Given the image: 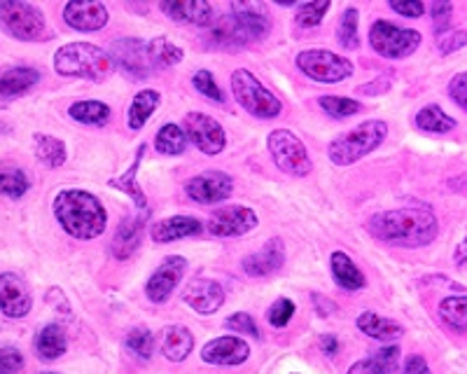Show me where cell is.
Returning <instances> with one entry per match:
<instances>
[{
	"instance_id": "cell-43",
	"label": "cell",
	"mask_w": 467,
	"mask_h": 374,
	"mask_svg": "<svg viewBox=\"0 0 467 374\" xmlns=\"http://www.w3.org/2000/svg\"><path fill=\"white\" fill-rule=\"evenodd\" d=\"M292 316H295V302L287 297H281L276 305H271V309L266 311V321L274 327H285Z\"/></svg>"
},
{
	"instance_id": "cell-2",
	"label": "cell",
	"mask_w": 467,
	"mask_h": 374,
	"mask_svg": "<svg viewBox=\"0 0 467 374\" xmlns=\"http://www.w3.org/2000/svg\"><path fill=\"white\" fill-rule=\"evenodd\" d=\"M54 215L75 239L89 241L101 236L108 224V213L101 202L85 190H64L54 199Z\"/></svg>"
},
{
	"instance_id": "cell-3",
	"label": "cell",
	"mask_w": 467,
	"mask_h": 374,
	"mask_svg": "<svg viewBox=\"0 0 467 374\" xmlns=\"http://www.w3.org/2000/svg\"><path fill=\"white\" fill-rule=\"evenodd\" d=\"M388 136V124L381 119H369V122L358 124L356 129H350L346 134L337 136L327 148L329 160L335 161L337 166H350L369 155L372 150L386 140Z\"/></svg>"
},
{
	"instance_id": "cell-29",
	"label": "cell",
	"mask_w": 467,
	"mask_h": 374,
	"mask_svg": "<svg viewBox=\"0 0 467 374\" xmlns=\"http://www.w3.org/2000/svg\"><path fill=\"white\" fill-rule=\"evenodd\" d=\"M37 80H40V73L36 68L16 66V68H10L0 75V94L3 97H22L24 91L31 89Z\"/></svg>"
},
{
	"instance_id": "cell-42",
	"label": "cell",
	"mask_w": 467,
	"mask_h": 374,
	"mask_svg": "<svg viewBox=\"0 0 467 374\" xmlns=\"http://www.w3.org/2000/svg\"><path fill=\"white\" fill-rule=\"evenodd\" d=\"M329 7H332L329 0H320V3H304V5H299L297 16H295V19H297V24L302 28H314L323 22L325 12H327Z\"/></svg>"
},
{
	"instance_id": "cell-15",
	"label": "cell",
	"mask_w": 467,
	"mask_h": 374,
	"mask_svg": "<svg viewBox=\"0 0 467 374\" xmlns=\"http://www.w3.org/2000/svg\"><path fill=\"white\" fill-rule=\"evenodd\" d=\"M202 358L208 365H224V368H234V365H241L250 358V347L245 339L234 335L218 337L208 342L202 348Z\"/></svg>"
},
{
	"instance_id": "cell-7",
	"label": "cell",
	"mask_w": 467,
	"mask_h": 374,
	"mask_svg": "<svg viewBox=\"0 0 467 374\" xmlns=\"http://www.w3.org/2000/svg\"><path fill=\"white\" fill-rule=\"evenodd\" d=\"M266 145H269V152L276 161V166L283 173H290V176H308L311 171V157H308V150L297 136L287 131V129H276L271 131L269 139H266Z\"/></svg>"
},
{
	"instance_id": "cell-12",
	"label": "cell",
	"mask_w": 467,
	"mask_h": 374,
	"mask_svg": "<svg viewBox=\"0 0 467 374\" xmlns=\"http://www.w3.org/2000/svg\"><path fill=\"white\" fill-rule=\"evenodd\" d=\"M185 192L197 203L224 202L234 192V178L224 171H203L187 181Z\"/></svg>"
},
{
	"instance_id": "cell-57",
	"label": "cell",
	"mask_w": 467,
	"mask_h": 374,
	"mask_svg": "<svg viewBox=\"0 0 467 374\" xmlns=\"http://www.w3.org/2000/svg\"><path fill=\"white\" fill-rule=\"evenodd\" d=\"M47 374H54V372H47Z\"/></svg>"
},
{
	"instance_id": "cell-9",
	"label": "cell",
	"mask_w": 467,
	"mask_h": 374,
	"mask_svg": "<svg viewBox=\"0 0 467 374\" xmlns=\"http://www.w3.org/2000/svg\"><path fill=\"white\" fill-rule=\"evenodd\" d=\"M297 68L311 80L323 85H335L353 75V64L346 57H339L327 49H308L297 57Z\"/></svg>"
},
{
	"instance_id": "cell-38",
	"label": "cell",
	"mask_w": 467,
	"mask_h": 374,
	"mask_svg": "<svg viewBox=\"0 0 467 374\" xmlns=\"http://www.w3.org/2000/svg\"><path fill=\"white\" fill-rule=\"evenodd\" d=\"M143 150H145V145H140V152H139V155H136V161H133L131 169H129V171L124 173V176L112 178V181H110L112 187H117V190H124V192L131 194V199L136 203H139L140 209H145V203H148V202H145L143 190H140V185H139V182H136V171H139V164H140V160H143Z\"/></svg>"
},
{
	"instance_id": "cell-25",
	"label": "cell",
	"mask_w": 467,
	"mask_h": 374,
	"mask_svg": "<svg viewBox=\"0 0 467 374\" xmlns=\"http://www.w3.org/2000/svg\"><path fill=\"white\" fill-rule=\"evenodd\" d=\"M194 348V337L185 326H169L161 332V353L173 363H182Z\"/></svg>"
},
{
	"instance_id": "cell-24",
	"label": "cell",
	"mask_w": 467,
	"mask_h": 374,
	"mask_svg": "<svg viewBox=\"0 0 467 374\" xmlns=\"http://www.w3.org/2000/svg\"><path fill=\"white\" fill-rule=\"evenodd\" d=\"M358 330L377 339V342H393V339H400L404 335V327L398 321L374 314V311H362L358 316Z\"/></svg>"
},
{
	"instance_id": "cell-55",
	"label": "cell",
	"mask_w": 467,
	"mask_h": 374,
	"mask_svg": "<svg viewBox=\"0 0 467 374\" xmlns=\"http://www.w3.org/2000/svg\"><path fill=\"white\" fill-rule=\"evenodd\" d=\"M453 260H456V265H467V230H465V236H462V241L458 244L456 253H453Z\"/></svg>"
},
{
	"instance_id": "cell-21",
	"label": "cell",
	"mask_w": 467,
	"mask_h": 374,
	"mask_svg": "<svg viewBox=\"0 0 467 374\" xmlns=\"http://www.w3.org/2000/svg\"><path fill=\"white\" fill-rule=\"evenodd\" d=\"M208 43H211L213 47L232 49V47H241V45L250 43V36L245 33V28L241 26L239 16L232 12V15H223L218 22L211 24Z\"/></svg>"
},
{
	"instance_id": "cell-4",
	"label": "cell",
	"mask_w": 467,
	"mask_h": 374,
	"mask_svg": "<svg viewBox=\"0 0 467 374\" xmlns=\"http://www.w3.org/2000/svg\"><path fill=\"white\" fill-rule=\"evenodd\" d=\"M54 68L66 78L103 80L110 73V57L96 45L70 43L54 54Z\"/></svg>"
},
{
	"instance_id": "cell-17",
	"label": "cell",
	"mask_w": 467,
	"mask_h": 374,
	"mask_svg": "<svg viewBox=\"0 0 467 374\" xmlns=\"http://www.w3.org/2000/svg\"><path fill=\"white\" fill-rule=\"evenodd\" d=\"M64 19L75 31H101L108 24V7L96 0H73L64 7Z\"/></svg>"
},
{
	"instance_id": "cell-52",
	"label": "cell",
	"mask_w": 467,
	"mask_h": 374,
	"mask_svg": "<svg viewBox=\"0 0 467 374\" xmlns=\"http://www.w3.org/2000/svg\"><path fill=\"white\" fill-rule=\"evenodd\" d=\"M346 374H388L386 369L381 368V365L377 363V358H365V360H358V363H353L348 368V372Z\"/></svg>"
},
{
	"instance_id": "cell-47",
	"label": "cell",
	"mask_w": 467,
	"mask_h": 374,
	"mask_svg": "<svg viewBox=\"0 0 467 374\" xmlns=\"http://www.w3.org/2000/svg\"><path fill=\"white\" fill-rule=\"evenodd\" d=\"M431 12H432V26H435V33L437 36H441V33L449 28V24H451L453 5L451 3H446V0H437V3H432Z\"/></svg>"
},
{
	"instance_id": "cell-28",
	"label": "cell",
	"mask_w": 467,
	"mask_h": 374,
	"mask_svg": "<svg viewBox=\"0 0 467 374\" xmlns=\"http://www.w3.org/2000/svg\"><path fill=\"white\" fill-rule=\"evenodd\" d=\"M232 12L239 16L241 26L245 28L250 40H260L269 33V19H266L265 10L255 3H236V5H232Z\"/></svg>"
},
{
	"instance_id": "cell-19",
	"label": "cell",
	"mask_w": 467,
	"mask_h": 374,
	"mask_svg": "<svg viewBox=\"0 0 467 374\" xmlns=\"http://www.w3.org/2000/svg\"><path fill=\"white\" fill-rule=\"evenodd\" d=\"M285 262V246L281 239L266 241V246L257 251L255 255H248L244 260V269L253 278H266L276 274Z\"/></svg>"
},
{
	"instance_id": "cell-50",
	"label": "cell",
	"mask_w": 467,
	"mask_h": 374,
	"mask_svg": "<svg viewBox=\"0 0 467 374\" xmlns=\"http://www.w3.org/2000/svg\"><path fill=\"white\" fill-rule=\"evenodd\" d=\"M390 7H393L398 15L409 16V19H419V16H423L425 12V5L420 3V0H402V3H400V0H393Z\"/></svg>"
},
{
	"instance_id": "cell-41",
	"label": "cell",
	"mask_w": 467,
	"mask_h": 374,
	"mask_svg": "<svg viewBox=\"0 0 467 374\" xmlns=\"http://www.w3.org/2000/svg\"><path fill=\"white\" fill-rule=\"evenodd\" d=\"M127 348L133 356L148 360L154 351V335L150 330H145V327H136V330L129 332Z\"/></svg>"
},
{
	"instance_id": "cell-45",
	"label": "cell",
	"mask_w": 467,
	"mask_h": 374,
	"mask_svg": "<svg viewBox=\"0 0 467 374\" xmlns=\"http://www.w3.org/2000/svg\"><path fill=\"white\" fill-rule=\"evenodd\" d=\"M192 85L197 87L199 94H203L206 99H213V101H224V94L220 91V87L215 85V80H213V75L208 73V70H199L194 78H192Z\"/></svg>"
},
{
	"instance_id": "cell-30",
	"label": "cell",
	"mask_w": 467,
	"mask_h": 374,
	"mask_svg": "<svg viewBox=\"0 0 467 374\" xmlns=\"http://www.w3.org/2000/svg\"><path fill=\"white\" fill-rule=\"evenodd\" d=\"M161 103L160 91L154 89H143L140 94H136L131 101V108H129V127L133 131H139L148 124V119L152 118V112L157 110V106Z\"/></svg>"
},
{
	"instance_id": "cell-37",
	"label": "cell",
	"mask_w": 467,
	"mask_h": 374,
	"mask_svg": "<svg viewBox=\"0 0 467 374\" xmlns=\"http://www.w3.org/2000/svg\"><path fill=\"white\" fill-rule=\"evenodd\" d=\"M31 181L26 173L16 166H0V194L10 199H19L28 192Z\"/></svg>"
},
{
	"instance_id": "cell-5",
	"label": "cell",
	"mask_w": 467,
	"mask_h": 374,
	"mask_svg": "<svg viewBox=\"0 0 467 374\" xmlns=\"http://www.w3.org/2000/svg\"><path fill=\"white\" fill-rule=\"evenodd\" d=\"M0 26L24 43H40V40H47L49 36L43 12L36 5L19 3V0L0 3Z\"/></svg>"
},
{
	"instance_id": "cell-23",
	"label": "cell",
	"mask_w": 467,
	"mask_h": 374,
	"mask_svg": "<svg viewBox=\"0 0 467 374\" xmlns=\"http://www.w3.org/2000/svg\"><path fill=\"white\" fill-rule=\"evenodd\" d=\"M203 232V224L190 215H173L152 227V239L157 244H171V241L187 239V236H199Z\"/></svg>"
},
{
	"instance_id": "cell-40",
	"label": "cell",
	"mask_w": 467,
	"mask_h": 374,
	"mask_svg": "<svg viewBox=\"0 0 467 374\" xmlns=\"http://www.w3.org/2000/svg\"><path fill=\"white\" fill-rule=\"evenodd\" d=\"M318 103H320V108L327 112V115H332V118H337V119L350 118V115H356V112L362 110L360 103L353 101V99H344V97H320Z\"/></svg>"
},
{
	"instance_id": "cell-54",
	"label": "cell",
	"mask_w": 467,
	"mask_h": 374,
	"mask_svg": "<svg viewBox=\"0 0 467 374\" xmlns=\"http://www.w3.org/2000/svg\"><path fill=\"white\" fill-rule=\"evenodd\" d=\"M320 348H323L327 356H337V351H339V344H337V337L335 335H325L323 339H320Z\"/></svg>"
},
{
	"instance_id": "cell-1",
	"label": "cell",
	"mask_w": 467,
	"mask_h": 374,
	"mask_svg": "<svg viewBox=\"0 0 467 374\" xmlns=\"http://www.w3.org/2000/svg\"><path fill=\"white\" fill-rule=\"evenodd\" d=\"M369 232L383 244L402 248L428 246L440 234V220L431 209H395L372 215Z\"/></svg>"
},
{
	"instance_id": "cell-35",
	"label": "cell",
	"mask_w": 467,
	"mask_h": 374,
	"mask_svg": "<svg viewBox=\"0 0 467 374\" xmlns=\"http://www.w3.org/2000/svg\"><path fill=\"white\" fill-rule=\"evenodd\" d=\"M36 155L49 169H61L66 164V145L49 134H36Z\"/></svg>"
},
{
	"instance_id": "cell-26",
	"label": "cell",
	"mask_w": 467,
	"mask_h": 374,
	"mask_svg": "<svg viewBox=\"0 0 467 374\" xmlns=\"http://www.w3.org/2000/svg\"><path fill=\"white\" fill-rule=\"evenodd\" d=\"M329 267H332V276H335L337 286L344 290H360L365 288V274L358 269V265L350 260L346 253L337 251L329 257Z\"/></svg>"
},
{
	"instance_id": "cell-16",
	"label": "cell",
	"mask_w": 467,
	"mask_h": 374,
	"mask_svg": "<svg viewBox=\"0 0 467 374\" xmlns=\"http://www.w3.org/2000/svg\"><path fill=\"white\" fill-rule=\"evenodd\" d=\"M187 267V260L181 255H169L164 262L160 265V269L150 276L148 286H145V293L152 302H166L169 295L173 293L178 281L182 278Z\"/></svg>"
},
{
	"instance_id": "cell-56",
	"label": "cell",
	"mask_w": 467,
	"mask_h": 374,
	"mask_svg": "<svg viewBox=\"0 0 467 374\" xmlns=\"http://www.w3.org/2000/svg\"><path fill=\"white\" fill-rule=\"evenodd\" d=\"M276 3H278V5H297V0H276Z\"/></svg>"
},
{
	"instance_id": "cell-32",
	"label": "cell",
	"mask_w": 467,
	"mask_h": 374,
	"mask_svg": "<svg viewBox=\"0 0 467 374\" xmlns=\"http://www.w3.org/2000/svg\"><path fill=\"white\" fill-rule=\"evenodd\" d=\"M416 127L428 134H446L456 129V119L449 118L440 106H425L416 112Z\"/></svg>"
},
{
	"instance_id": "cell-48",
	"label": "cell",
	"mask_w": 467,
	"mask_h": 374,
	"mask_svg": "<svg viewBox=\"0 0 467 374\" xmlns=\"http://www.w3.org/2000/svg\"><path fill=\"white\" fill-rule=\"evenodd\" d=\"M449 97H451L462 110H467V70L465 73L453 75L451 82H449Z\"/></svg>"
},
{
	"instance_id": "cell-49",
	"label": "cell",
	"mask_w": 467,
	"mask_h": 374,
	"mask_svg": "<svg viewBox=\"0 0 467 374\" xmlns=\"http://www.w3.org/2000/svg\"><path fill=\"white\" fill-rule=\"evenodd\" d=\"M467 45V31H453L449 36H440L437 40V47H440L441 54H453L458 52L461 47Z\"/></svg>"
},
{
	"instance_id": "cell-51",
	"label": "cell",
	"mask_w": 467,
	"mask_h": 374,
	"mask_svg": "<svg viewBox=\"0 0 467 374\" xmlns=\"http://www.w3.org/2000/svg\"><path fill=\"white\" fill-rule=\"evenodd\" d=\"M374 358H377V363L381 365V368L386 369L388 374H390V372H393V369H398V363H400V348H398V347L381 348V351L374 353Z\"/></svg>"
},
{
	"instance_id": "cell-8",
	"label": "cell",
	"mask_w": 467,
	"mask_h": 374,
	"mask_svg": "<svg viewBox=\"0 0 467 374\" xmlns=\"http://www.w3.org/2000/svg\"><path fill=\"white\" fill-rule=\"evenodd\" d=\"M369 45L374 47V52L386 57V59H404L419 49L420 33L379 19L369 28Z\"/></svg>"
},
{
	"instance_id": "cell-11",
	"label": "cell",
	"mask_w": 467,
	"mask_h": 374,
	"mask_svg": "<svg viewBox=\"0 0 467 374\" xmlns=\"http://www.w3.org/2000/svg\"><path fill=\"white\" fill-rule=\"evenodd\" d=\"M110 64H117L127 75L140 80V78H150L152 73V64L148 57V45H143L139 37H119L110 45Z\"/></svg>"
},
{
	"instance_id": "cell-18",
	"label": "cell",
	"mask_w": 467,
	"mask_h": 374,
	"mask_svg": "<svg viewBox=\"0 0 467 374\" xmlns=\"http://www.w3.org/2000/svg\"><path fill=\"white\" fill-rule=\"evenodd\" d=\"M182 299L199 314H215L224 305V290L218 281L199 278L182 290Z\"/></svg>"
},
{
	"instance_id": "cell-44",
	"label": "cell",
	"mask_w": 467,
	"mask_h": 374,
	"mask_svg": "<svg viewBox=\"0 0 467 374\" xmlns=\"http://www.w3.org/2000/svg\"><path fill=\"white\" fill-rule=\"evenodd\" d=\"M224 326H227L229 330L236 332V335H248L253 337V339H260V327L253 321V316L244 314V311L229 316L227 321H224Z\"/></svg>"
},
{
	"instance_id": "cell-27",
	"label": "cell",
	"mask_w": 467,
	"mask_h": 374,
	"mask_svg": "<svg viewBox=\"0 0 467 374\" xmlns=\"http://www.w3.org/2000/svg\"><path fill=\"white\" fill-rule=\"evenodd\" d=\"M68 348V339H66L64 327L57 326V323H49L43 330L37 332L36 339V351L43 360H57L61 358Z\"/></svg>"
},
{
	"instance_id": "cell-13",
	"label": "cell",
	"mask_w": 467,
	"mask_h": 374,
	"mask_svg": "<svg viewBox=\"0 0 467 374\" xmlns=\"http://www.w3.org/2000/svg\"><path fill=\"white\" fill-rule=\"evenodd\" d=\"M257 227V215L245 206H223L208 220V230L215 236H244Z\"/></svg>"
},
{
	"instance_id": "cell-33",
	"label": "cell",
	"mask_w": 467,
	"mask_h": 374,
	"mask_svg": "<svg viewBox=\"0 0 467 374\" xmlns=\"http://www.w3.org/2000/svg\"><path fill=\"white\" fill-rule=\"evenodd\" d=\"M68 115L80 124L103 127L110 119V108L101 101H78L68 108Z\"/></svg>"
},
{
	"instance_id": "cell-14",
	"label": "cell",
	"mask_w": 467,
	"mask_h": 374,
	"mask_svg": "<svg viewBox=\"0 0 467 374\" xmlns=\"http://www.w3.org/2000/svg\"><path fill=\"white\" fill-rule=\"evenodd\" d=\"M33 299L28 286L19 274H0V311L7 318H24L31 311Z\"/></svg>"
},
{
	"instance_id": "cell-39",
	"label": "cell",
	"mask_w": 467,
	"mask_h": 374,
	"mask_svg": "<svg viewBox=\"0 0 467 374\" xmlns=\"http://www.w3.org/2000/svg\"><path fill=\"white\" fill-rule=\"evenodd\" d=\"M337 40H339L341 47H346V49L360 47V37H358V10H356V7H348V10L341 15L339 26H337Z\"/></svg>"
},
{
	"instance_id": "cell-10",
	"label": "cell",
	"mask_w": 467,
	"mask_h": 374,
	"mask_svg": "<svg viewBox=\"0 0 467 374\" xmlns=\"http://www.w3.org/2000/svg\"><path fill=\"white\" fill-rule=\"evenodd\" d=\"M182 131L203 155H220L224 150V143H227L223 124L211 115H203V112H190L185 118V124H182Z\"/></svg>"
},
{
	"instance_id": "cell-34",
	"label": "cell",
	"mask_w": 467,
	"mask_h": 374,
	"mask_svg": "<svg viewBox=\"0 0 467 374\" xmlns=\"http://www.w3.org/2000/svg\"><path fill=\"white\" fill-rule=\"evenodd\" d=\"M148 57L152 68H169L182 61V49L173 45L169 37H152L148 43Z\"/></svg>"
},
{
	"instance_id": "cell-22",
	"label": "cell",
	"mask_w": 467,
	"mask_h": 374,
	"mask_svg": "<svg viewBox=\"0 0 467 374\" xmlns=\"http://www.w3.org/2000/svg\"><path fill=\"white\" fill-rule=\"evenodd\" d=\"M161 12L181 24H194V26H211L213 24V5L203 0H187V3H161Z\"/></svg>"
},
{
	"instance_id": "cell-31",
	"label": "cell",
	"mask_w": 467,
	"mask_h": 374,
	"mask_svg": "<svg viewBox=\"0 0 467 374\" xmlns=\"http://www.w3.org/2000/svg\"><path fill=\"white\" fill-rule=\"evenodd\" d=\"M440 318L456 332H467V295H453L440 302Z\"/></svg>"
},
{
	"instance_id": "cell-46",
	"label": "cell",
	"mask_w": 467,
	"mask_h": 374,
	"mask_svg": "<svg viewBox=\"0 0 467 374\" xmlns=\"http://www.w3.org/2000/svg\"><path fill=\"white\" fill-rule=\"evenodd\" d=\"M24 356L19 348L3 347L0 348V374H16L22 372Z\"/></svg>"
},
{
	"instance_id": "cell-20",
	"label": "cell",
	"mask_w": 467,
	"mask_h": 374,
	"mask_svg": "<svg viewBox=\"0 0 467 374\" xmlns=\"http://www.w3.org/2000/svg\"><path fill=\"white\" fill-rule=\"evenodd\" d=\"M145 220H148V211L122 220V224L117 227L115 239H112V255H115L117 260H127V257H131L133 253H136V248L140 246Z\"/></svg>"
},
{
	"instance_id": "cell-53",
	"label": "cell",
	"mask_w": 467,
	"mask_h": 374,
	"mask_svg": "<svg viewBox=\"0 0 467 374\" xmlns=\"http://www.w3.org/2000/svg\"><path fill=\"white\" fill-rule=\"evenodd\" d=\"M404 374H432L423 356H409L404 363Z\"/></svg>"
},
{
	"instance_id": "cell-6",
	"label": "cell",
	"mask_w": 467,
	"mask_h": 374,
	"mask_svg": "<svg viewBox=\"0 0 467 374\" xmlns=\"http://www.w3.org/2000/svg\"><path fill=\"white\" fill-rule=\"evenodd\" d=\"M232 89L236 101H239L250 115H255V118L260 119H271L281 115L283 103L278 101V97H274V94H271L250 70H234Z\"/></svg>"
},
{
	"instance_id": "cell-36",
	"label": "cell",
	"mask_w": 467,
	"mask_h": 374,
	"mask_svg": "<svg viewBox=\"0 0 467 374\" xmlns=\"http://www.w3.org/2000/svg\"><path fill=\"white\" fill-rule=\"evenodd\" d=\"M154 145H157V150H160L161 155H182L187 148V134L182 131V127H178V124H164V127L157 131Z\"/></svg>"
}]
</instances>
